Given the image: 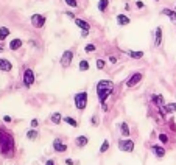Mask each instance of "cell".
I'll return each mask as SVG.
<instances>
[{"label": "cell", "mask_w": 176, "mask_h": 165, "mask_svg": "<svg viewBox=\"0 0 176 165\" xmlns=\"http://www.w3.org/2000/svg\"><path fill=\"white\" fill-rule=\"evenodd\" d=\"M0 153L3 156H11L14 153V137L5 129H0Z\"/></svg>", "instance_id": "obj_1"}, {"label": "cell", "mask_w": 176, "mask_h": 165, "mask_svg": "<svg viewBox=\"0 0 176 165\" xmlns=\"http://www.w3.org/2000/svg\"><path fill=\"white\" fill-rule=\"evenodd\" d=\"M87 98H89L87 92H78V93H75L73 101H75V107L78 109V111H84V109H86Z\"/></svg>", "instance_id": "obj_2"}, {"label": "cell", "mask_w": 176, "mask_h": 165, "mask_svg": "<svg viewBox=\"0 0 176 165\" xmlns=\"http://www.w3.org/2000/svg\"><path fill=\"white\" fill-rule=\"evenodd\" d=\"M112 93V89H97V95H98V100H100V103H101V106H103V109L106 111V98L109 97V95Z\"/></svg>", "instance_id": "obj_3"}, {"label": "cell", "mask_w": 176, "mask_h": 165, "mask_svg": "<svg viewBox=\"0 0 176 165\" xmlns=\"http://www.w3.org/2000/svg\"><path fill=\"white\" fill-rule=\"evenodd\" d=\"M118 149L123 151V153H132V149H134V142H132L131 139L120 140V142H118Z\"/></svg>", "instance_id": "obj_4"}, {"label": "cell", "mask_w": 176, "mask_h": 165, "mask_svg": "<svg viewBox=\"0 0 176 165\" xmlns=\"http://www.w3.org/2000/svg\"><path fill=\"white\" fill-rule=\"evenodd\" d=\"M142 78H143V75L140 73V72H136V73H132L128 79H126V87H134V86H137L139 82L142 81Z\"/></svg>", "instance_id": "obj_5"}, {"label": "cell", "mask_w": 176, "mask_h": 165, "mask_svg": "<svg viewBox=\"0 0 176 165\" xmlns=\"http://www.w3.org/2000/svg\"><path fill=\"white\" fill-rule=\"evenodd\" d=\"M34 72L31 70V68H25V72H23V84L26 87H30L33 86V82H34Z\"/></svg>", "instance_id": "obj_6"}, {"label": "cell", "mask_w": 176, "mask_h": 165, "mask_svg": "<svg viewBox=\"0 0 176 165\" xmlns=\"http://www.w3.org/2000/svg\"><path fill=\"white\" fill-rule=\"evenodd\" d=\"M31 25L34 28H42L45 25V16L44 14H33L31 16Z\"/></svg>", "instance_id": "obj_7"}, {"label": "cell", "mask_w": 176, "mask_h": 165, "mask_svg": "<svg viewBox=\"0 0 176 165\" xmlns=\"http://www.w3.org/2000/svg\"><path fill=\"white\" fill-rule=\"evenodd\" d=\"M72 59H73V51L72 50H65L61 56V65L62 67H69L72 64Z\"/></svg>", "instance_id": "obj_8"}, {"label": "cell", "mask_w": 176, "mask_h": 165, "mask_svg": "<svg viewBox=\"0 0 176 165\" xmlns=\"http://www.w3.org/2000/svg\"><path fill=\"white\" fill-rule=\"evenodd\" d=\"M53 149H55L56 153H65V151H67V145L62 143L59 139H56V140H53Z\"/></svg>", "instance_id": "obj_9"}, {"label": "cell", "mask_w": 176, "mask_h": 165, "mask_svg": "<svg viewBox=\"0 0 176 165\" xmlns=\"http://www.w3.org/2000/svg\"><path fill=\"white\" fill-rule=\"evenodd\" d=\"M0 70H3V72H11V70H12L11 61H8V59H5V58H0Z\"/></svg>", "instance_id": "obj_10"}, {"label": "cell", "mask_w": 176, "mask_h": 165, "mask_svg": "<svg viewBox=\"0 0 176 165\" xmlns=\"http://www.w3.org/2000/svg\"><path fill=\"white\" fill-rule=\"evenodd\" d=\"M176 112V103H168L160 107V114H171Z\"/></svg>", "instance_id": "obj_11"}, {"label": "cell", "mask_w": 176, "mask_h": 165, "mask_svg": "<svg viewBox=\"0 0 176 165\" xmlns=\"http://www.w3.org/2000/svg\"><path fill=\"white\" fill-rule=\"evenodd\" d=\"M75 143H76L78 148H83V146H86L89 143V137L87 135H78L75 139Z\"/></svg>", "instance_id": "obj_12"}, {"label": "cell", "mask_w": 176, "mask_h": 165, "mask_svg": "<svg viewBox=\"0 0 176 165\" xmlns=\"http://www.w3.org/2000/svg\"><path fill=\"white\" fill-rule=\"evenodd\" d=\"M151 151L154 153V156L159 157V159H162V157L165 156V149L162 148V146H159V145H153V146H151Z\"/></svg>", "instance_id": "obj_13"}, {"label": "cell", "mask_w": 176, "mask_h": 165, "mask_svg": "<svg viewBox=\"0 0 176 165\" xmlns=\"http://www.w3.org/2000/svg\"><path fill=\"white\" fill-rule=\"evenodd\" d=\"M162 14L164 16H168L171 23H176V11L174 9H170V8H164L162 9Z\"/></svg>", "instance_id": "obj_14"}, {"label": "cell", "mask_w": 176, "mask_h": 165, "mask_svg": "<svg viewBox=\"0 0 176 165\" xmlns=\"http://www.w3.org/2000/svg\"><path fill=\"white\" fill-rule=\"evenodd\" d=\"M112 87H114V84L109 79H101L97 82V89H112Z\"/></svg>", "instance_id": "obj_15"}, {"label": "cell", "mask_w": 176, "mask_h": 165, "mask_svg": "<svg viewBox=\"0 0 176 165\" xmlns=\"http://www.w3.org/2000/svg\"><path fill=\"white\" fill-rule=\"evenodd\" d=\"M75 25L79 26L81 30H87V31L90 30V25H89L86 20H83V19H78V17H76V19H75Z\"/></svg>", "instance_id": "obj_16"}, {"label": "cell", "mask_w": 176, "mask_h": 165, "mask_svg": "<svg viewBox=\"0 0 176 165\" xmlns=\"http://www.w3.org/2000/svg\"><path fill=\"white\" fill-rule=\"evenodd\" d=\"M129 17L128 16H125V14H118L117 16V23L120 25V26H125V25H129Z\"/></svg>", "instance_id": "obj_17"}, {"label": "cell", "mask_w": 176, "mask_h": 165, "mask_svg": "<svg viewBox=\"0 0 176 165\" xmlns=\"http://www.w3.org/2000/svg\"><path fill=\"white\" fill-rule=\"evenodd\" d=\"M126 54L132 59H142L143 58V51H134V50H126Z\"/></svg>", "instance_id": "obj_18"}, {"label": "cell", "mask_w": 176, "mask_h": 165, "mask_svg": "<svg viewBox=\"0 0 176 165\" xmlns=\"http://www.w3.org/2000/svg\"><path fill=\"white\" fill-rule=\"evenodd\" d=\"M151 100H153V103H154L156 106H159V107H162V106L165 104V100H164V97H162V95H153Z\"/></svg>", "instance_id": "obj_19"}, {"label": "cell", "mask_w": 176, "mask_h": 165, "mask_svg": "<svg viewBox=\"0 0 176 165\" xmlns=\"http://www.w3.org/2000/svg\"><path fill=\"white\" fill-rule=\"evenodd\" d=\"M22 45H23L22 39H12L11 42H9V48H11V50H19Z\"/></svg>", "instance_id": "obj_20"}, {"label": "cell", "mask_w": 176, "mask_h": 165, "mask_svg": "<svg viewBox=\"0 0 176 165\" xmlns=\"http://www.w3.org/2000/svg\"><path fill=\"white\" fill-rule=\"evenodd\" d=\"M162 44V26H157L156 28V40H154V45L159 47Z\"/></svg>", "instance_id": "obj_21"}, {"label": "cell", "mask_w": 176, "mask_h": 165, "mask_svg": "<svg viewBox=\"0 0 176 165\" xmlns=\"http://www.w3.org/2000/svg\"><path fill=\"white\" fill-rule=\"evenodd\" d=\"M50 120H51V123H53V125H59V123L62 121V115H61L59 112H55V114H51Z\"/></svg>", "instance_id": "obj_22"}, {"label": "cell", "mask_w": 176, "mask_h": 165, "mask_svg": "<svg viewBox=\"0 0 176 165\" xmlns=\"http://www.w3.org/2000/svg\"><path fill=\"white\" fill-rule=\"evenodd\" d=\"M37 137H39V132H37V129H33V128H31L28 132H26V139H28V140H36Z\"/></svg>", "instance_id": "obj_23"}, {"label": "cell", "mask_w": 176, "mask_h": 165, "mask_svg": "<svg viewBox=\"0 0 176 165\" xmlns=\"http://www.w3.org/2000/svg\"><path fill=\"white\" fill-rule=\"evenodd\" d=\"M9 36V28L6 26H0V40H5Z\"/></svg>", "instance_id": "obj_24"}, {"label": "cell", "mask_w": 176, "mask_h": 165, "mask_svg": "<svg viewBox=\"0 0 176 165\" xmlns=\"http://www.w3.org/2000/svg\"><path fill=\"white\" fill-rule=\"evenodd\" d=\"M107 6H109V0H100L98 2V11L104 12L107 9Z\"/></svg>", "instance_id": "obj_25"}, {"label": "cell", "mask_w": 176, "mask_h": 165, "mask_svg": "<svg viewBox=\"0 0 176 165\" xmlns=\"http://www.w3.org/2000/svg\"><path fill=\"white\" fill-rule=\"evenodd\" d=\"M120 132H121V135H123V137L129 135V126L126 125V123H121V125H120Z\"/></svg>", "instance_id": "obj_26"}, {"label": "cell", "mask_w": 176, "mask_h": 165, "mask_svg": "<svg viewBox=\"0 0 176 165\" xmlns=\"http://www.w3.org/2000/svg\"><path fill=\"white\" fill-rule=\"evenodd\" d=\"M79 72H86V70H89V61H86V59H83V61H79Z\"/></svg>", "instance_id": "obj_27"}, {"label": "cell", "mask_w": 176, "mask_h": 165, "mask_svg": "<svg viewBox=\"0 0 176 165\" xmlns=\"http://www.w3.org/2000/svg\"><path fill=\"white\" fill-rule=\"evenodd\" d=\"M62 120L67 123V125H70V126H73V128H76V126H78V121H76V120H73L72 117H64Z\"/></svg>", "instance_id": "obj_28"}, {"label": "cell", "mask_w": 176, "mask_h": 165, "mask_svg": "<svg viewBox=\"0 0 176 165\" xmlns=\"http://www.w3.org/2000/svg\"><path fill=\"white\" fill-rule=\"evenodd\" d=\"M107 149H109V142H107V140H103V143H101V146H100V154L106 153Z\"/></svg>", "instance_id": "obj_29"}, {"label": "cell", "mask_w": 176, "mask_h": 165, "mask_svg": "<svg viewBox=\"0 0 176 165\" xmlns=\"http://www.w3.org/2000/svg\"><path fill=\"white\" fill-rule=\"evenodd\" d=\"M95 50H97V47L93 45V44H87V45L84 47V51H86V53H92V51H95Z\"/></svg>", "instance_id": "obj_30"}, {"label": "cell", "mask_w": 176, "mask_h": 165, "mask_svg": "<svg viewBox=\"0 0 176 165\" xmlns=\"http://www.w3.org/2000/svg\"><path fill=\"white\" fill-rule=\"evenodd\" d=\"M65 5H69L70 8H78V2L76 0H64Z\"/></svg>", "instance_id": "obj_31"}, {"label": "cell", "mask_w": 176, "mask_h": 165, "mask_svg": "<svg viewBox=\"0 0 176 165\" xmlns=\"http://www.w3.org/2000/svg\"><path fill=\"white\" fill-rule=\"evenodd\" d=\"M159 140H160V143H167L168 142V135L167 134H159Z\"/></svg>", "instance_id": "obj_32"}, {"label": "cell", "mask_w": 176, "mask_h": 165, "mask_svg": "<svg viewBox=\"0 0 176 165\" xmlns=\"http://www.w3.org/2000/svg\"><path fill=\"white\" fill-rule=\"evenodd\" d=\"M97 68H98V70H103V68H104V61L103 59H97Z\"/></svg>", "instance_id": "obj_33"}, {"label": "cell", "mask_w": 176, "mask_h": 165, "mask_svg": "<svg viewBox=\"0 0 176 165\" xmlns=\"http://www.w3.org/2000/svg\"><path fill=\"white\" fill-rule=\"evenodd\" d=\"M37 126H39V121H37V118H33V120H31V128H33V129H36Z\"/></svg>", "instance_id": "obj_34"}, {"label": "cell", "mask_w": 176, "mask_h": 165, "mask_svg": "<svg viewBox=\"0 0 176 165\" xmlns=\"http://www.w3.org/2000/svg\"><path fill=\"white\" fill-rule=\"evenodd\" d=\"M81 36H83V37H87V36H89V31H87V30H81Z\"/></svg>", "instance_id": "obj_35"}, {"label": "cell", "mask_w": 176, "mask_h": 165, "mask_svg": "<svg viewBox=\"0 0 176 165\" xmlns=\"http://www.w3.org/2000/svg\"><path fill=\"white\" fill-rule=\"evenodd\" d=\"M109 62H111V64H115V62H117V58H115V56H109Z\"/></svg>", "instance_id": "obj_36"}, {"label": "cell", "mask_w": 176, "mask_h": 165, "mask_svg": "<svg viewBox=\"0 0 176 165\" xmlns=\"http://www.w3.org/2000/svg\"><path fill=\"white\" fill-rule=\"evenodd\" d=\"M3 120H5L6 123H9V121H11V117H9V115H5V117H3Z\"/></svg>", "instance_id": "obj_37"}, {"label": "cell", "mask_w": 176, "mask_h": 165, "mask_svg": "<svg viewBox=\"0 0 176 165\" xmlns=\"http://www.w3.org/2000/svg\"><path fill=\"white\" fill-rule=\"evenodd\" d=\"M65 163H67V165H73V160H72V159H65Z\"/></svg>", "instance_id": "obj_38"}, {"label": "cell", "mask_w": 176, "mask_h": 165, "mask_svg": "<svg viewBox=\"0 0 176 165\" xmlns=\"http://www.w3.org/2000/svg\"><path fill=\"white\" fill-rule=\"evenodd\" d=\"M136 6H137V8H143V3H142V2H136Z\"/></svg>", "instance_id": "obj_39"}, {"label": "cell", "mask_w": 176, "mask_h": 165, "mask_svg": "<svg viewBox=\"0 0 176 165\" xmlns=\"http://www.w3.org/2000/svg\"><path fill=\"white\" fill-rule=\"evenodd\" d=\"M45 165H55V162H53V160H47Z\"/></svg>", "instance_id": "obj_40"}, {"label": "cell", "mask_w": 176, "mask_h": 165, "mask_svg": "<svg viewBox=\"0 0 176 165\" xmlns=\"http://www.w3.org/2000/svg\"><path fill=\"white\" fill-rule=\"evenodd\" d=\"M2 50H3V47H2V45H0V51H2Z\"/></svg>", "instance_id": "obj_41"}, {"label": "cell", "mask_w": 176, "mask_h": 165, "mask_svg": "<svg viewBox=\"0 0 176 165\" xmlns=\"http://www.w3.org/2000/svg\"><path fill=\"white\" fill-rule=\"evenodd\" d=\"M154 2H159V0H154Z\"/></svg>", "instance_id": "obj_42"}]
</instances>
